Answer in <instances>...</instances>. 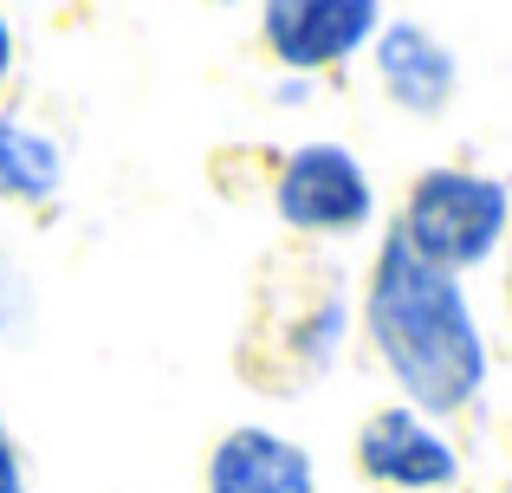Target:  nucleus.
I'll return each instance as SVG.
<instances>
[{
  "instance_id": "nucleus-1",
  "label": "nucleus",
  "mask_w": 512,
  "mask_h": 493,
  "mask_svg": "<svg viewBox=\"0 0 512 493\" xmlns=\"http://www.w3.org/2000/svg\"><path fill=\"white\" fill-rule=\"evenodd\" d=\"M370 338L383 351L389 377L402 383V396L415 409H428V416L467 409L480 396V383H487V338L474 325V305H467L461 279L415 260L396 234L376 253Z\"/></svg>"
},
{
  "instance_id": "nucleus-2",
  "label": "nucleus",
  "mask_w": 512,
  "mask_h": 493,
  "mask_svg": "<svg viewBox=\"0 0 512 493\" xmlns=\"http://www.w3.org/2000/svg\"><path fill=\"white\" fill-rule=\"evenodd\" d=\"M506 182L493 176H467V169H435V176L415 182L409 215H402L396 241L415 253V260L441 266V273H461V266H480L506 234Z\"/></svg>"
},
{
  "instance_id": "nucleus-3",
  "label": "nucleus",
  "mask_w": 512,
  "mask_h": 493,
  "mask_svg": "<svg viewBox=\"0 0 512 493\" xmlns=\"http://www.w3.org/2000/svg\"><path fill=\"white\" fill-rule=\"evenodd\" d=\"M273 208L299 234H357L376 215V189L344 143H305L273 182Z\"/></svg>"
},
{
  "instance_id": "nucleus-4",
  "label": "nucleus",
  "mask_w": 512,
  "mask_h": 493,
  "mask_svg": "<svg viewBox=\"0 0 512 493\" xmlns=\"http://www.w3.org/2000/svg\"><path fill=\"white\" fill-rule=\"evenodd\" d=\"M376 33V0H266V46L292 72L338 65Z\"/></svg>"
},
{
  "instance_id": "nucleus-5",
  "label": "nucleus",
  "mask_w": 512,
  "mask_h": 493,
  "mask_svg": "<svg viewBox=\"0 0 512 493\" xmlns=\"http://www.w3.org/2000/svg\"><path fill=\"white\" fill-rule=\"evenodd\" d=\"M357 461H363L370 481L409 487V493H435L461 474L454 448L441 442L415 409H383V416H370V429H363V442H357Z\"/></svg>"
},
{
  "instance_id": "nucleus-6",
  "label": "nucleus",
  "mask_w": 512,
  "mask_h": 493,
  "mask_svg": "<svg viewBox=\"0 0 512 493\" xmlns=\"http://www.w3.org/2000/svg\"><path fill=\"white\" fill-rule=\"evenodd\" d=\"M208 493H318L312 455L273 429H234L208 461Z\"/></svg>"
},
{
  "instance_id": "nucleus-7",
  "label": "nucleus",
  "mask_w": 512,
  "mask_h": 493,
  "mask_svg": "<svg viewBox=\"0 0 512 493\" xmlns=\"http://www.w3.org/2000/svg\"><path fill=\"white\" fill-rule=\"evenodd\" d=\"M376 72H383V91L402 104V111L415 117H435L441 104L454 98V85H461V72H454V52L441 46L428 26H389L383 39H376Z\"/></svg>"
},
{
  "instance_id": "nucleus-8",
  "label": "nucleus",
  "mask_w": 512,
  "mask_h": 493,
  "mask_svg": "<svg viewBox=\"0 0 512 493\" xmlns=\"http://www.w3.org/2000/svg\"><path fill=\"white\" fill-rule=\"evenodd\" d=\"M52 189H59V143L20 117H0V195L46 202Z\"/></svg>"
},
{
  "instance_id": "nucleus-9",
  "label": "nucleus",
  "mask_w": 512,
  "mask_h": 493,
  "mask_svg": "<svg viewBox=\"0 0 512 493\" xmlns=\"http://www.w3.org/2000/svg\"><path fill=\"white\" fill-rule=\"evenodd\" d=\"M0 493H20V455L7 442V422H0Z\"/></svg>"
},
{
  "instance_id": "nucleus-10",
  "label": "nucleus",
  "mask_w": 512,
  "mask_h": 493,
  "mask_svg": "<svg viewBox=\"0 0 512 493\" xmlns=\"http://www.w3.org/2000/svg\"><path fill=\"white\" fill-rule=\"evenodd\" d=\"M7 72H13V33H7V20H0V85H7Z\"/></svg>"
},
{
  "instance_id": "nucleus-11",
  "label": "nucleus",
  "mask_w": 512,
  "mask_h": 493,
  "mask_svg": "<svg viewBox=\"0 0 512 493\" xmlns=\"http://www.w3.org/2000/svg\"><path fill=\"white\" fill-rule=\"evenodd\" d=\"M506 493H512V487H506Z\"/></svg>"
}]
</instances>
